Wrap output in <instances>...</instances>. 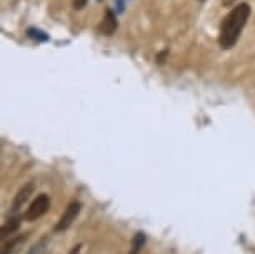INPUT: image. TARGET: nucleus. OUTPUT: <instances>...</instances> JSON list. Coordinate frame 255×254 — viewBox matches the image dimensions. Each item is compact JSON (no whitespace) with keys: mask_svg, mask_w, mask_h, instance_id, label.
Wrapping results in <instances>:
<instances>
[{"mask_svg":"<svg viewBox=\"0 0 255 254\" xmlns=\"http://www.w3.org/2000/svg\"><path fill=\"white\" fill-rule=\"evenodd\" d=\"M80 248H82L80 244H77V246H73V248H72V251H70L69 254H80Z\"/></svg>","mask_w":255,"mask_h":254,"instance_id":"12","label":"nucleus"},{"mask_svg":"<svg viewBox=\"0 0 255 254\" xmlns=\"http://www.w3.org/2000/svg\"><path fill=\"white\" fill-rule=\"evenodd\" d=\"M235 2H237V0H222L223 7H232V5H234Z\"/></svg>","mask_w":255,"mask_h":254,"instance_id":"11","label":"nucleus"},{"mask_svg":"<svg viewBox=\"0 0 255 254\" xmlns=\"http://www.w3.org/2000/svg\"><path fill=\"white\" fill-rule=\"evenodd\" d=\"M19 227H20V217H10L5 224L2 226V234L0 236H2V239H5V238H8V236L14 234Z\"/></svg>","mask_w":255,"mask_h":254,"instance_id":"8","label":"nucleus"},{"mask_svg":"<svg viewBox=\"0 0 255 254\" xmlns=\"http://www.w3.org/2000/svg\"><path fill=\"white\" fill-rule=\"evenodd\" d=\"M249 17H250V7L247 3H239V5L228 12L220 25V32H219V45L222 49L228 50L235 45L245 24H247Z\"/></svg>","mask_w":255,"mask_h":254,"instance_id":"1","label":"nucleus"},{"mask_svg":"<svg viewBox=\"0 0 255 254\" xmlns=\"http://www.w3.org/2000/svg\"><path fill=\"white\" fill-rule=\"evenodd\" d=\"M145 243H147V236L144 233H135V236L132 238V244H130V251L129 254H140L142 253V249L145 246Z\"/></svg>","mask_w":255,"mask_h":254,"instance_id":"6","label":"nucleus"},{"mask_svg":"<svg viewBox=\"0 0 255 254\" xmlns=\"http://www.w3.org/2000/svg\"><path fill=\"white\" fill-rule=\"evenodd\" d=\"M34 191H35L34 181H29L27 184H24V186H22L20 189L17 191L14 201H12V211H14V212L20 211V209L24 208V204L30 199V196L34 194Z\"/></svg>","mask_w":255,"mask_h":254,"instance_id":"4","label":"nucleus"},{"mask_svg":"<svg viewBox=\"0 0 255 254\" xmlns=\"http://www.w3.org/2000/svg\"><path fill=\"white\" fill-rule=\"evenodd\" d=\"M87 2H89V0H72V5L75 10H82V8L87 5Z\"/></svg>","mask_w":255,"mask_h":254,"instance_id":"10","label":"nucleus"},{"mask_svg":"<svg viewBox=\"0 0 255 254\" xmlns=\"http://www.w3.org/2000/svg\"><path fill=\"white\" fill-rule=\"evenodd\" d=\"M48 209H50V198H48L47 194H38L37 198L32 201V204L27 208V211L24 214V219L29 222L37 221V219H40Z\"/></svg>","mask_w":255,"mask_h":254,"instance_id":"2","label":"nucleus"},{"mask_svg":"<svg viewBox=\"0 0 255 254\" xmlns=\"http://www.w3.org/2000/svg\"><path fill=\"white\" fill-rule=\"evenodd\" d=\"M27 238H29V234H22V236H17V238H12L7 244H3L2 254H14L17 249H19L20 244L24 243Z\"/></svg>","mask_w":255,"mask_h":254,"instance_id":"7","label":"nucleus"},{"mask_svg":"<svg viewBox=\"0 0 255 254\" xmlns=\"http://www.w3.org/2000/svg\"><path fill=\"white\" fill-rule=\"evenodd\" d=\"M45 244H47V238L42 239L38 244H35V246L29 251V254H42L43 251H45Z\"/></svg>","mask_w":255,"mask_h":254,"instance_id":"9","label":"nucleus"},{"mask_svg":"<svg viewBox=\"0 0 255 254\" xmlns=\"http://www.w3.org/2000/svg\"><path fill=\"white\" fill-rule=\"evenodd\" d=\"M82 211V203H78V201H73V203H70L67 206V209L64 211V214L60 216V219L57 221V224L54 227L55 233H64V231H67L70 226L73 224V221L78 217V214Z\"/></svg>","mask_w":255,"mask_h":254,"instance_id":"3","label":"nucleus"},{"mask_svg":"<svg viewBox=\"0 0 255 254\" xmlns=\"http://www.w3.org/2000/svg\"><path fill=\"white\" fill-rule=\"evenodd\" d=\"M115 30H117V19H115V15H113L112 10H107L102 22H100V25H99V32L102 34V36L110 37V36H113Z\"/></svg>","mask_w":255,"mask_h":254,"instance_id":"5","label":"nucleus"}]
</instances>
